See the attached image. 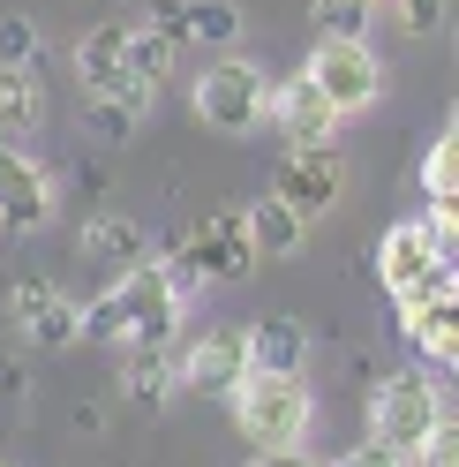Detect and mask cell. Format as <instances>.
Returning <instances> with one entry per match:
<instances>
[{
    "instance_id": "1",
    "label": "cell",
    "mask_w": 459,
    "mask_h": 467,
    "mask_svg": "<svg viewBox=\"0 0 459 467\" xmlns=\"http://www.w3.org/2000/svg\"><path fill=\"white\" fill-rule=\"evenodd\" d=\"M189 309V279L174 272V256H143L136 272H113L98 302H83V339L106 347H174Z\"/></svg>"
},
{
    "instance_id": "2",
    "label": "cell",
    "mask_w": 459,
    "mask_h": 467,
    "mask_svg": "<svg viewBox=\"0 0 459 467\" xmlns=\"http://www.w3.org/2000/svg\"><path fill=\"white\" fill-rule=\"evenodd\" d=\"M226 407H234V430L249 437V452H286L301 445L309 422H317V392L301 385V377H264L249 369L234 392H226Z\"/></svg>"
},
{
    "instance_id": "3",
    "label": "cell",
    "mask_w": 459,
    "mask_h": 467,
    "mask_svg": "<svg viewBox=\"0 0 459 467\" xmlns=\"http://www.w3.org/2000/svg\"><path fill=\"white\" fill-rule=\"evenodd\" d=\"M377 286L392 295L399 325H407V317H422L429 302L459 295V272L437 256V242H429V226H422V219H399L384 242H377Z\"/></svg>"
},
{
    "instance_id": "4",
    "label": "cell",
    "mask_w": 459,
    "mask_h": 467,
    "mask_svg": "<svg viewBox=\"0 0 459 467\" xmlns=\"http://www.w3.org/2000/svg\"><path fill=\"white\" fill-rule=\"evenodd\" d=\"M196 121H204L211 136H256L264 129V106H271V76L249 61V53H219V61L196 76Z\"/></svg>"
},
{
    "instance_id": "5",
    "label": "cell",
    "mask_w": 459,
    "mask_h": 467,
    "mask_svg": "<svg viewBox=\"0 0 459 467\" xmlns=\"http://www.w3.org/2000/svg\"><path fill=\"white\" fill-rule=\"evenodd\" d=\"M68 61H76L83 99H113V106H128L136 121L151 113V99H158V91L136 76V31H128V23H91V31L76 38Z\"/></svg>"
},
{
    "instance_id": "6",
    "label": "cell",
    "mask_w": 459,
    "mask_h": 467,
    "mask_svg": "<svg viewBox=\"0 0 459 467\" xmlns=\"http://www.w3.org/2000/svg\"><path fill=\"white\" fill-rule=\"evenodd\" d=\"M437 415H444L437 377L429 369H392V377H377V392H369V445L414 460V445L437 430Z\"/></svg>"
},
{
    "instance_id": "7",
    "label": "cell",
    "mask_w": 459,
    "mask_h": 467,
    "mask_svg": "<svg viewBox=\"0 0 459 467\" xmlns=\"http://www.w3.org/2000/svg\"><path fill=\"white\" fill-rule=\"evenodd\" d=\"M301 76L324 91V106L339 113V121H354V113H369L384 99V61H377L369 38H317L309 61H301Z\"/></svg>"
},
{
    "instance_id": "8",
    "label": "cell",
    "mask_w": 459,
    "mask_h": 467,
    "mask_svg": "<svg viewBox=\"0 0 459 467\" xmlns=\"http://www.w3.org/2000/svg\"><path fill=\"white\" fill-rule=\"evenodd\" d=\"M174 272L189 279V295L196 286H234L256 272V242H249V219L241 212H211V219H196L189 226V242L174 256Z\"/></svg>"
},
{
    "instance_id": "9",
    "label": "cell",
    "mask_w": 459,
    "mask_h": 467,
    "mask_svg": "<svg viewBox=\"0 0 459 467\" xmlns=\"http://www.w3.org/2000/svg\"><path fill=\"white\" fill-rule=\"evenodd\" d=\"M249 377V347H241V325H211L174 347V385L196 392V400H226Z\"/></svg>"
},
{
    "instance_id": "10",
    "label": "cell",
    "mask_w": 459,
    "mask_h": 467,
    "mask_svg": "<svg viewBox=\"0 0 459 467\" xmlns=\"http://www.w3.org/2000/svg\"><path fill=\"white\" fill-rule=\"evenodd\" d=\"M271 196L294 203L301 219H324L339 196H347V151L339 143H309V151H286L271 173Z\"/></svg>"
},
{
    "instance_id": "11",
    "label": "cell",
    "mask_w": 459,
    "mask_h": 467,
    "mask_svg": "<svg viewBox=\"0 0 459 467\" xmlns=\"http://www.w3.org/2000/svg\"><path fill=\"white\" fill-rule=\"evenodd\" d=\"M53 173L23 151V143H0V226L8 234H38L53 226Z\"/></svg>"
},
{
    "instance_id": "12",
    "label": "cell",
    "mask_w": 459,
    "mask_h": 467,
    "mask_svg": "<svg viewBox=\"0 0 459 467\" xmlns=\"http://www.w3.org/2000/svg\"><path fill=\"white\" fill-rule=\"evenodd\" d=\"M264 121L286 136V151H309V143H339V113L324 106V91H317L309 76H279V83H271Z\"/></svg>"
},
{
    "instance_id": "13",
    "label": "cell",
    "mask_w": 459,
    "mask_h": 467,
    "mask_svg": "<svg viewBox=\"0 0 459 467\" xmlns=\"http://www.w3.org/2000/svg\"><path fill=\"white\" fill-rule=\"evenodd\" d=\"M8 309H15V332L31 347H76L83 339V302H68L53 279H15Z\"/></svg>"
},
{
    "instance_id": "14",
    "label": "cell",
    "mask_w": 459,
    "mask_h": 467,
    "mask_svg": "<svg viewBox=\"0 0 459 467\" xmlns=\"http://www.w3.org/2000/svg\"><path fill=\"white\" fill-rule=\"evenodd\" d=\"M241 347H249V369H264V377H301L309 369V332L294 317H249Z\"/></svg>"
},
{
    "instance_id": "15",
    "label": "cell",
    "mask_w": 459,
    "mask_h": 467,
    "mask_svg": "<svg viewBox=\"0 0 459 467\" xmlns=\"http://www.w3.org/2000/svg\"><path fill=\"white\" fill-rule=\"evenodd\" d=\"M241 219H249V242H256V265H286V256H301L309 249V219L294 212V203H279L271 189L241 203Z\"/></svg>"
},
{
    "instance_id": "16",
    "label": "cell",
    "mask_w": 459,
    "mask_h": 467,
    "mask_svg": "<svg viewBox=\"0 0 459 467\" xmlns=\"http://www.w3.org/2000/svg\"><path fill=\"white\" fill-rule=\"evenodd\" d=\"M83 256L106 265V272H136L143 256H151V234H143L136 219H121V212H98L91 226H83Z\"/></svg>"
},
{
    "instance_id": "17",
    "label": "cell",
    "mask_w": 459,
    "mask_h": 467,
    "mask_svg": "<svg viewBox=\"0 0 459 467\" xmlns=\"http://www.w3.org/2000/svg\"><path fill=\"white\" fill-rule=\"evenodd\" d=\"M121 392L143 400V407H166L181 385H174V347H121Z\"/></svg>"
},
{
    "instance_id": "18",
    "label": "cell",
    "mask_w": 459,
    "mask_h": 467,
    "mask_svg": "<svg viewBox=\"0 0 459 467\" xmlns=\"http://www.w3.org/2000/svg\"><path fill=\"white\" fill-rule=\"evenodd\" d=\"M46 129V91L31 68H0V143L15 136H38Z\"/></svg>"
},
{
    "instance_id": "19",
    "label": "cell",
    "mask_w": 459,
    "mask_h": 467,
    "mask_svg": "<svg viewBox=\"0 0 459 467\" xmlns=\"http://www.w3.org/2000/svg\"><path fill=\"white\" fill-rule=\"evenodd\" d=\"M407 339H414L437 369L459 377V295H444V302H429L422 317H407Z\"/></svg>"
},
{
    "instance_id": "20",
    "label": "cell",
    "mask_w": 459,
    "mask_h": 467,
    "mask_svg": "<svg viewBox=\"0 0 459 467\" xmlns=\"http://www.w3.org/2000/svg\"><path fill=\"white\" fill-rule=\"evenodd\" d=\"M181 38L211 46V53H234L241 46V8L234 0H181Z\"/></svg>"
},
{
    "instance_id": "21",
    "label": "cell",
    "mask_w": 459,
    "mask_h": 467,
    "mask_svg": "<svg viewBox=\"0 0 459 467\" xmlns=\"http://www.w3.org/2000/svg\"><path fill=\"white\" fill-rule=\"evenodd\" d=\"M422 189L429 196H459V121L422 151Z\"/></svg>"
},
{
    "instance_id": "22",
    "label": "cell",
    "mask_w": 459,
    "mask_h": 467,
    "mask_svg": "<svg viewBox=\"0 0 459 467\" xmlns=\"http://www.w3.org/2000/svg\"><path fill=\"white\" fill-rule=\"evenodd\" d=\"M377 0H317V38H369Z\"/></svg>"
},
{
    "instance_id": "23",
    "label": "cell",
    "mask_w": 459,
    "mask_h": 467,
    "mask_svg": "<svg viewBox=\"0 0 459 467\" xmlns=\"http://www.w3.org/2000/svg\"><path fill=\"white\" fill-rule=\"evenodd\" d=\"M377 8H392V23H399L407 38H437V31H444V8H452V0H377Z\"/></svg>"
},
{
    "instance_id": "24",
    "label": "cell",
    "mask_w": 459,
    "mask_h": 467,
    "mask_svg": "<svg viewBox=\"0 0 459 467\" xmlns=\"http://www.w3.org/2000/svg\"><path fill=\"white\" fill-rule=\"evenodd\" d=\"M0 68H38V23L0 16Z\"/></svg>"
},
{
    "instance_id": "25",
    "label": "cell",
    "mask_w": 459,
    "mask_h": 467,
    "mask_svg": "<svg viewBox=\"0 0 459 467\" xmlns=\"http://www.w3.org/2000/svg\"><path fill=\"white\" fill-rule=\"evenodd\" d=\"M422 226H429V242H437V256H444V265L459 272V196H429Z\"/></svg>"
},
{
    "instance_id": "26",
    "label": "cell",
    "mask_w": 459,
    "mask_h": 467,
    "mask_svg": "<svg viewBox=\"0 0 459 467\" xmlns=\"http://www.w3.org/2000/svg\"><path fill=\"white\" fill-rule=\"evenodd\" d=\"M407 467H459V415H437V430L414 445Z\"/></svg>"
},
{
    "instance_id": "27",
    "label": "cell",
    "mask_w": 459,
    "mask_h": 467,
    "mask_svg": "<svg viewBox=\"0 0 459 467\" xmlns=\"http://www.w3.org/2000/svg\"><path fill=\"white\" fill-rule=\"evenodd\" d=\"M83 121H91L98 143H128V136H136V113L113 106V99H91V106H83Z\"/></svg>"
},
{
    "instance_id": "28",
    "label": "cell",
    "mask_w": 459,
    "mask_h": 467,
    "mask_svg": "<svg viewBox=\"0 0 459 467\" xmlns=\"http://www.w3.org/2000/svg\"><path fill=\"white\" fill-rule=\"evenodd\" d=\"M332 467H407V460H399V452H384V445H369V437H362V445H354V452H339Z\"/></svg>"
},
{
    "instance_id": "29",
    "label": "cell",
    "mask_w": 459,
    "mask_h": 467,
    "mask_svg": "<svg viewBox=\"0 0 459 467\" xmlns=\"http://www.w3.org/2000/svg\"><path fill=\"white\" fill-rule=\"evenodd\" d=\"M249 467H317V460H309V452H301V445H286V452H256V460H249Z\"/></svg>"
}]
</instances>
